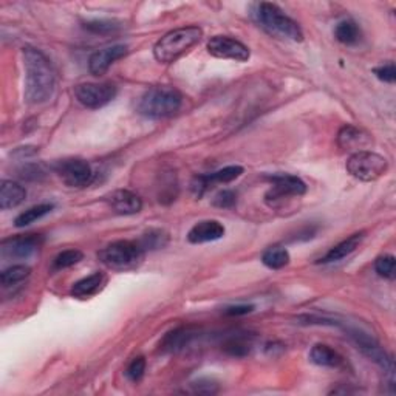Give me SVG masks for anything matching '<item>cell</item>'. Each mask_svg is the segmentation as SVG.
<instances>
[{
  "label": "cell",
  "instance_id": "6da1fadb",
  "mask_svg": "<svg viewBox=\"0 0 396 396\" xmlns=\"http://www.w3.org/2000/svg\"><path fill=\"white\" fill-rule=\"evenodd\" d=\"M25 65V99L28 104H44L51 99L56 89L54 70L41 50L23 49Z\"/></svg>",
  "mask_w": 396,
  "mask_h": 396
},
{
  "label": "cell",
  "instance_id": "7a4b0ae2",
  "mask_svg": "<svg viewBox=\"0 0 396 396\" xmlns=\"http://www.w3.org/2000/svg\"><path fill=\"white\" fill-rule=\"evenodd\" d=\"M253 18L255 23H257L262 30H265L269 36L293 42H300L302 39H304V33H302L298 23L291 18H288V15L274 4H257L253 10Z\"/></svg>",
  "mask_w": 396,
  "mask_h": 396
},
{
  "label": "cell",
  "instance_id": "3957f363",
  "mask_svg": "<svg viewBox=\"0 0 396 396\" xmlns=\"http://www.w3.org/2000/svg\"><path fill=\"white\" fill-rule=\"evenodd\" d=\"M203 31L198 27H183L169 31L153 46V56L161 64H172L200 42Z\"/></svg>",
  "mask_w": 396,
  "mask_h": 396
},
{
  "label": "cell",
  "instance_id": "277c9868",
  "mask_svg": "<svg viewBox=\"0 0 396 396\" xmlns=\"http://www.w3.org/2000/svg\"><path fill=\"white\" fill-rule=\"evenodd\" d=\"M183 104V95L169 85H158L147 90L138 103V112L146 118L161 120L175 115Z\"/></svg>",
  "mask_w": 396,
  "mask_h": 396
},
{
  "label": "cell",
  "instance_id": "5b68a950",
  "mask_svg": "<svg viewBox=\"0 0 396 396\" xmlns=\"http://www.w3.org/2000/svg\"><path fill=\"white\" fill-rule=\"evenodd\" d=\"M99 260L107 268L113 271H129L135 269L144 259L143 246L130 240H118L113 242L98 254Z\"/></svg>",
  "mask_w": 396,
  "mask_h": 396
},
{
  "label": "cell",
  "instance_id": "8992f818",
  "mask_svg": "<svg viewBox=\"0 0 396 396\" xmlns=\"http://www.w3.org/2000/svg\"><path fill=\"white\" fill-rule=\"evenodd\" d=\"M347 172L359 181H375L381 178L387 169L389 162L381 155L370 151L355 152L347 161Z\"/></svg>",
  "mask_w": 396,
  "mask_h": 396
},
{
  "label": "cell",
  "instance_id": "52a82bcc",
  "mask_svg": "<svg viewBox=\"0 0 396 396\" xmlns=\"http://www.w3.org/2000/svg\"><path fill=\"white\" fill-rule=\"evenodd\" d=\"M116 93V87L110 82H101V84H93V82H87V84H79L75 89V95L76 99L79 103L91 108V110H96V108H101L107 106L108 103H112L115 99Z\"/></svg>",
  "mask_w": 396,
  "mask_h": 396
},
{
  "label": "cell",
  "instance_id": "ba28073f",
  "mask_svg": "<svg viewBox=\"0 0 396 396\" xmlns=\"http://www.w3.org/2000/svg\"><path fill=\"white\" fill-rule=\"evenodd\" d=\"M58 175L62 178L68 188H76L81 189L89 186L93 181V170L91 166L85 160L81 158H72V160H64L59 161L54 166Z\"/></svg>",
  "mask_w": 396,
  "mask_h": 396
},
{
  "label": "cell",
  "instance_id": "9c48e42d",
  "mask_svg": "<svg viewBox=\"0 0 396 396\" xmlns=\"http://www.w3.org/2000/svg\"><path fill=\"white\" fill-rule=\"evenodd\" d=\"M269 181L273 188L267 193L265 198L271 206L286 197H302L307 192V184L296 175L279 174L269 177Z\"/></svg>",
  "mask_w": 396,
  "mask_h": 396
},
{
  "label": "cell",
  "instance_id": "30bf717a",
  "mask_svg": "<svg viewBox=\"0 0 396 396\" xmlns=\"http://www.w3.org/2000/svg\"><path fill=\"white\" fill-rule=\"evenodd\" d=\"M42 243L44 237L39 234L14 236L2 240L0 251H2L4 257L8 259H28L39 251V248L42 246Z\"/></svg>",
  "mask_w": 396,
  "mask_h": 396
},
{
  "label": "cell",
  "instance_id": "8fae6325",
  "mask_svg": "<svg viewBox=\"0 0 396 396\" xmlns=\"http://www.w3.org/2000/svg\"><path fill=\"white\" fill-rule=\"evenodd\" d=\"M207 51L219 59H231L237 62H246L250 59V49L229 36H214L209 39Z\"/></svg>",
  "mask_w": 396,
  "mask_h": 396
},
{
  "label": "cell",
  "instance_id": "7c38bea8",
  "mask_svg": "<svg viewBox=\"0 0 396 396\" xmlns=\"http://www.w3.org/2000/svg\"><path fill=\"white\" fill-rule=\"evenodd\" d=\"M242 174H243L242 166H226V167L217 170V172H212V174L197 175L191 183V189L193 192V196L200 198V197H203L205 192L211 189L214 184H217V183H223V184L231 183Z\"/></svg>",
  "mask_w": 396,
  "mask_h": 396
},
{
  "label": "cell",
  "instance_id": "4fadbf2b",
  "mask_svg": "<svg viewBox=\"0 0 396 396\" xmlns=\"http://www.w3.org/2000/svg\"><path fill=\"white\" fill-rule=\"evenodd\" d=\"M127 54L126 45H112L107 49L98 50L90 56L89 59V70L93 76L104 75L113 62L124 58Z\"/></svg>",
  "mask_w": 396,
  "mask_h": 396
},
{
  "label": "cell",
  "instance_id": "5bb4252c",
  "mask_svg": "<svg viewBox=\"0 0 396 396\" xmlns=\"http://www.w3.org/2000/svg\"><path fill=\"white\" fill-rule=\"evenodd\" d=\"M106 201L108 206L112 207V211L121 215H132L138 214L143 209V201L136 193L126 191V189H118L112 192L110 196L106 197Z\"/></svg>",
  "mask_w": 396,
  "mask_h": 396
},
{
  "label": "cell",
  "instance_id": "9a60e30c",
  "mask_svg": "<svg viewBox=\"0 0 396 396\" xmlns=\"http://www.w3.org/2000/svg\"><path fill=\"white\" fill-rule=\"evenodd\" d=\"M338 144L340 149H344V151L361 152V151H366L367 147L371 144V139L364 130L347 124V126H344L339 130Z\"/></svg>",
  "mask_w": 396,
  "mask_h": 396
},
{
  "label": "cell",
  "instance_id": "2e32d148",
  "mask_svg": "<svg viewBox=\"0 0 396 396\" xmlns=\"http://www.w3.org/2000/svg\"><path fill=\"white\" fill-rule=\"evenodd\" d=\"M224 236V226L217 220H203L193 224L188 232V240L191 243H207L219 240Z\"/></svg>",
  "mask_w": 396,
  "mask_h": 396
},
{
  "label": "cell",
  "instance_id": "e0dca14e",
  "mask_svg": "<svg viewBox=\"0 0 396 396\" xmlns=\"http://www.w3.org/2000/svg\"><path fill=\"white\" fill-rule=\"evenodd\" d=\"M106 283H107V277L103 273H93L91 276H87L81 279V281H77L72 286V296L77 299H89L103 290Z\"/></svg>",
  "mask_w": 396,
  "mask_h": 396
},
{
  "label": "cell",
  "instance_id": "ac0fdd59",
  "mask_svg": "<svg viewBox=\"0 0 396 396\" xmlns=\"http://www.w3.org/2000/svg\"><path fill=\"white\" fill-rule=\"evenodd\" d=\"M27 197V191L22 184L5 180L0 186V207L6 211V209L18 207L23 203V200Z\"/></svg>",
  "mask_w": 396,
  "mask_h": 396
},
{
  "label": "cell",
  "instance_id": "d6986e66",
  "mask_svg": "<svg viewBox=\"0 0 396 396\" xmlns=\"http://www.w3.org/2000/svg\"><path fill=\"white\" fill-rule=\"evenodd\" d=\"M309 361L316 366L328 367V369H339L344 366V358L336 350L325 344H317L309 352Z\"/></svg>",
  "mask_w": 396,
  "mask_h": 396
},
{
  "label": "cell",
  "instance_id": "ffe728a7",
  "mask_svg": "<svg viewBox=\"0 0 396 396\" xmlns=\"http://www.w3.org/2000/svg\"><path fill=\"white\" fill-rule=\"evenodd\" d=\"M362 240H364V232H356V234L343 240V242L338 243L336 246H333L331 250L321 259V262L331 263V262H338V260H343V259L348 257L352 253L358 250V246L361 245Z\"/></svg>",
  "mask_w": 396,
  "mask_h": 396
},
{
  "label": "cell",
  "instance_id": "44dd1931",
  "mask_svg": "<svg viewBox=\"0 0 396 396\" xmlns=\"http://www.w3.org/2000/svg\"><path fill=\"white\" fill-rule=\"evenodd\" d=\"M196 336V333L189 328H177L174 331H169L167 335L162 338L160 348L162 352H180L186 345L191 344V340Z\"/></svg>",
  "mask_w": 396,
  "mask_h": 396
},
{
  "label": "cell",
  "instance_id": "7402d4cb",
  "mask_svg": "<svg viewBox=\"0 0 396 396\" xmlns=\"http://www.w3.org/2000/svg\"><path fill=\"white\" fill-rule=\"evenodd\" d=\"M361 30L358 27V23L350 20V19H345V20H340L336 28H335V37L340 44L344 45H355L361 41Z\"/></svg>",
  "mask_w": 396,
  "mask_h": 396
},
{
  "label": "cell",
  "instance_id": "603a6c76",
  "mask_svg": "<svg viewBox=\"0 0 396 396\" xmlns=\"http://www.w3.org/2000/svg\"><path fill=\"white\" fill-rule=\"evenodd\" d=\"M262 262L269 269H282L290 263V253L283 246H271L263 253Z\"/></svg>",
  "mask_w": 396,
  "mask_h": 396
},
{
  "label": "cell",
  "instance_id": "cb8c5ba5",
  "mask_svg": "<svg viewBox=\"0 0 396 396\" xmlns=\"http://www.w3.org/2000/svg\"><path fill=\"white\" fill-rule=\"evenodd\" d=\"M51 211H53V205H50V203L33 206V207L27 209L25 212H22L15 217L14 224L18 228H25V226H28V224L37 222L39 219H42V217H45L46 214H50Z\"/></svg>",
  "mask_w": 396,
  "mask_h": 396
},
{
  "label": "cell",
  "instance_id": "d4e9b609",
  "mask_svg": "<svg viewBox=\"0 0 396 396\" xmlns=\"http://www.w3.org/2000/svg\"><path fill=\"white\" fill-rule=\"evenodd\" d=\"M31 269L30 267L25 265H14L11 268L5 269L2 274H0V282L4 286H11L19 282H23L27 277H30Z\"/></svg>",
  "mask_w": 396,
  "mask_h": 396
},
{
  "label": "cell",
  "instance_id": "484cf974",
  "mask_svg": "<svg viewBox=\"0 0 396 396\" xmlns=\"http://www.w3.org/2000/svg\"><path fill=\"white\" fill-rule=\"evenodd\" d=\"M84 259V254L79 250H67V251H62L60 254H58L56 257L53 260V271H60V269H65L76 265V263H79Z\"/></svg>",
  "mask_w": 396,
  "mask_h": 396
},
{
  "label": "cell",
  "instance_id": "4316f807",
  "mask_svg": "<svg viewBox=\"0 0 396 396\" xmlns=\"http://www.w3.org/2000/svg\"><path fill=\"white\" fill-rule=\"evenodd\" d=\"M223 348L232 356H246L251 348L250 336H231Z\"/></svg>",
  "mask_w": 396,
  "mask_h": 396
},
{
  "label": "cell",
  "instance_id": "83f0119b",
  "mask_svg": "<svg viewBox=\"0 0 396 396\" xmlns=\"http://www.w3.org/2000/svg\"><path fill=\"white\" fill-rule=\"evenodd\" d=\"M143 246V250H158L167 243V234L161 229H152L149 232H146L143 236L141 242H138Z\"/></svg>",
  "mask_w": 396,
  "mask_h": 396
},
{
  "label": "cell",
  "instance_id": "f1b7e54d",
  "mask_svg": "<svg viewBox=\"0 0 396 396\" xmlns=\"http://www.w3.org/2000/svg\"><path fill=\"white\" fill-rule=\"evenodd\" d=\"M375 269H376V273L378 276H381L384 279H395L396 276V260L393 255L390 254H385V255H381V257H378L376 262H375Z\"/></svg>",
  "mask_w": 396,
  "mask_h": 396
},
{
  "label": "cell",
  "instance_id": "f546056e",
  "mask_svg": "<svg viewBox=\"0 0 396 396\" xmlns=\"http://www.w3.org/2000/svg\"><path fill=\"white\" fill-rule=\"evenodd\" d=\"M85 30L91 31V33L95 34H112L116 33V31L120 30V23H116L115 20H89L85 22Z\"/></svg>",
  "mask_w": 396,
  "mask_h": 396
},
{
  "label": "cell",
  "instance_id": "4dcf8cb0",
  "mask_svg": "<svg viewBox=\"0 0 396 396\" xmlns=\"http://www.w3.org/2000/svg\"><path fill=\"white\" fill-rule=\"evenodd\" d=\"M144 371H146V359L143 356H138V358H135L129 364V367L126 370V376L132 383H139L144 376Z\"/></svg>",
  "mask_w": 396,
  "mask_h": 396
},
{
  "label": "cell",
  "instance_id": "1f68e13d",
  "mask_svg": "<svg viewBox=\"0 0 396 396\" xmlns=\"http://www.w3.org/2000/svg\"><path fill=\"white\" fill-rule=\"evenodd\" d=\"M214 206L217 207H222V209H229L232 206H236L237 203V196H236V192H232L229 189H224L222 192L217 193V196L214 197Z\"/></svg>",
  "mask_w": 396,
  "mask_h": 396
},
{
  "label": "cell",
  "instance_id": "d6a6232c",
  "mask_svg": "<svg viewBox=\"0 0 396 396\" xmlns=\"http://www.w3.org/2000/svg\"><path fill=\"white\" fill-rule=\"evenodd\" d=\"M192 389L200 395H214L219 392V384L209 378H201L198 381L192 383Z\"/></svg>",
  "mask_w": 396,
  "mask_h": 396
},
{
  "label": "cell",
  "instance_id": "836d02e7",
  "mask_svg": "<svg viewBox=\"0 0 396 396\" xmlns=\"http://www.w3.org/2000/svg\"><path fill=\"white\" fill-rule=\"evenodd\" d=\"M375 75H376L378 79H381L384 82H389V84H393L395 79H396L395 64H393V62H390V64H385V65H381V67L375 68Z\"/></svg>",
  "mask_w": 396,
  "mask_h": 396
},
{
  "label": "cell",
  "instance_id": "e575fe53",
  "mask_svg": "<svg viewBox=\"0 0 396 396\" xmlns=\"http://www.w3.org/2000/svg\"><path fill=\"white\" fill-rule=\"evenodd\" d=\"M254 307L253 305H234V307H228L224 309V314L226 316H245L253 313Z\"/></svg>",
  "mask_w": 396,
  "mask_h": 396
}]
</instances>
